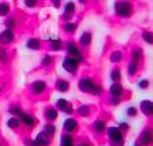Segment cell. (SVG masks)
Wrapping results in <instances>:
<instances>
[{
    "label": "cell",
    "instance_id": "cell-1",
    "mask_svg": "<svg viewBox=\"0 0 153 146\" xmlns=\"http://www.w3.org/2000/svg\"><path fill=\"white\" fill-rule=\"evenodd\" d=\"M78 87H79L81 92L83 93H90L93 96H97L101 93V87H100L92 78H82L78 83Z\"/></svg>",
    "mask_w": 153,
    "mask_h": 146
},
{
    "label": "cell",
    "instance_id": "cell-2",
    "mask_svg": "<svg viewBox=\"0 0 153 146\" xmlns=\"http://www.w3.org/2000/svg\"><path fill=\"white\" fill-rule=\"evenodd\" d=\"M107 134H108V138L111 141L112 146H123L124 145V138H123V134L120 133L116 126H112V127H108Z\"/></svg>",
    "mask_w": 153,
    "mask_h": 146
},
{
    "label": "cell",
    "instance_id": "cell-3",
    "mask_svg": "<svg viewBox=\"0 0 153 146\" xmlns=\"http://www.w3.org/2000/svg\"><path fill=\"white\" fill-rule=\"evenodd\" d=\"M115 11L119 16H130L133 14V4L128 1H116L115 3Z\"/></svg>",
    "mask_w": 153,
    "mask_h": 146
},
{
    "label": "cell",
    "instance_id": "cell-4",
    "mask_svg": "<svg viewBox=\"0 0 153 146\" xmlns=\"http://www.w3.org/2000/svg\"><path fill=\"white\" fill-rule=\"evenodd\" d=\"M67 53L70 55V57H74V59H76V60H78V63H79V62H83L82 53H81L79 48L75 45V42H73V41L67 42Z\"/></svg>",
    "mask_w": 153,
    "mask_h": 146
},
{
    "label": "cell",
    "instance_id": "cell-5",
    "mask_svg": "<svg viewBox=\"0 0 153 146\" xmlns=\"http://www.w3.org/2000/svg\"><path fill=\"white\" fill-rule=\"evenodd\" d=\"M63 68L67 71V73H70V74L76 73V70H78V60L74 59V57L67 56L66 59L63 60Z\"/></svg>",
    "mask_w": 153,
    "mask_h": 146
},
{
    "label": "cell",
    "instance_id": "cell-6",
    "mask_svg": "<svg viewBox=\"0 0 153 146\" xmlns=\"http://www.w3.org/2000/svg\"><path fill=\"white\" fill-rule=\"evenodd\" d=\"M78 130V122L75 120L74 118H68L64 120L63 123V131L66 134H73Z\"/></svg>",
    "mask_w": 153,
    "mask_h": 146
},
{
    "label": "cell",
    "instance_id": "cell-7",
    "mask_svg": "<svg viewBox=\"0 0 153 146\" xmlns=\"http://www.w3.org/2000/svg\"><path fill=\"white\" fill-rule=\"evenodd\" d=\"M16 118L19 119V122H21V123L25 124L26 127H29V128L34 127V126H36V119H34V116H32V115L25 113V112H21Z\"/></svg>",
    "mask_w": 153,
    "mask_h": 146
},
{
    "label": "cell",
    "instance_id": "cell-8",
    "mask_svg": "<svg viewBox=\"0 0 153 146\" xmlns=\"http://www.w3.org/2000/svg\"><path fill=\"white\" fill-rule=\"evenodd\" d=\"M152 143V128L150 127H145L143 131L140 135V145L142 146H150Z\"/></svg>",
    "mask_w": 153,
    "mask_h": 146
},
{
    "label": "cell",
    "instance_id": "cell-9",
    "mask_svg": "<svg viewBox=\"0 0 153 146\" xmlns=\"http://www.w3.org/2000/svg\"><path fill=\"white\" fill-rule=\"evenodd\" d=\"M56 109H60L62 112H64V113H67V115H71V113H73V111H74L73 105L67 101V100H64V99H59V100H57Z\"/></svg>",
    "mask_w": 153,
    "mask_h": 146
},
{
    "label": "cell",
    "instance_id": "cell-10",
    "mask_svg": "<svg viewBox=\"0 0 153 146\" xmlns=\"http://www.w3.org/2000/svg\"><path fill=\"white\" fill-rule=\"evenodd\" d=\"M75 14V4L73 1H68L64 6V13H63V18L66 22H70V19L73 18V15Z\"/></svg>",
    "mask_w": 153,
    "mask_h": 146
},
{
    "label": "cell",
    "instance_id": "cell-11",
    "mask_svg": "<svg viewBox=\"0 0 153 146\" xmlns=\"http://www.w3.org/2000/svg\"><path fill=\"white\" fill-rule=\"evenodd\" d=\"M14 41V33L13 30H10V29H6L3 32L0 33V42L3 45H8Z\"/></svg>",
    "mask_w": 153,
    "mask_h": 146
},
{
    "label": "cell",
    "instance_id": "cell-12",
    "mask_svg": "<svg viewBox=\"0 0 153 146\" xmlns=\"http://www.w3.org/2000/svg\"><path fill=\"white\" fill-rule=\"evenodd\" d=\"M34 142L37 146H49L51 145V138L48 137V135H45L44 133H38L37 137L34 138Z\"/></svg>",
    "mask_w": 153,
    "mask_h": 146
},
{
    "label": "cell",
    "instance_id": "cell-13",
    "mask_svg": "<svg viewBox=\"0 0 153 146\" xmlns=\"http://www.w3.org/2000/svg\"><path fill=\"white\" fill-rule=\"evenodd\" d=\"M47 89V83L44 81H36L32 83V93L33 94H41Z\"/></svg>",
    "mask_w": 153,
    "mask_h": 146
},
{
    "label": "cell",
    "instance_id": "cell-14",
    "mask_svg": "<svg viewBox=\"0 0 153 146\" xmlns=\"http://www.w3.org/2000/svg\"><path fill=\"white\" fill-rule=\"evenodd\" d=\"M109 92H111L112 97H120V96L123 94L124 89H123V86H122L119 82H114L111 85V87H109Z\"/></svg>",
    "mask_w": 153,
    "mask_h": 146
},
{
    "label": "cell",
    "instance_id": "cell-15",
    "mask_svg": "<svg viewBox=\"0 0 153 146\" xmlns=\"http://www.w3.org/2000/svg\"><path fill=\"white\" fill-rule=\"evenodd\" d=\"M140 108L146 116H150V115H152V109H153L152 101H150V100H143V101H141L140 102Z\"/></svg>",
    "mask_w": 153,
    "mask_h": 146
},
{
    "label": "cell",
    "instance_id": "cell-16",
    "mask_svg": "<svg viewBox=\"0 0 153 146\" xmlns=\"http://www.w3.org/2000/svg\"><path fill=\"white\" fill-rule=\"evenodd\" d=\"M45 119H47L49 123L55 122L57 119V109L53 108V107H48V108L45 109Z\"/></svg>",
    "mask_w": 153,
    "mask_h": 146
},
{
    "label": "cell",
    "instance_id": "cell-17",
    "mask_svg": "<svg viewBox=\"0 0 153 146\" xmlns=\"http://www.w3.org/2000/svg\"><path fill=\"white\" fill-rule=\"evenodd\" d=\"M60 146H75L74 138L71 134H66L63 133L60 137Z\"/></svg>",
    "mask_w": 153,
    "mask_h": 146
},
{
    "label": "cell",
    "instance_id": "cell-18",
    "mask_svg": "<svg viewBox=\"0 0 153 146\" xmlns=\"http://www.w3.org/2000/svg\"><path fill=\"white\" fill-rule=\"evenodd\" d=\"M79 44L82 47H89L92 44V33L90 32H85L79 38Z\"/></svg>",
    "mask_w": 153,
    "mask_h": 146
},
{
    "label": "cell",
    "instance_id": "cell-19",
    "mask_svg": "<svg viewBox=\"0 0 153 146\" xmlns=\"http://www.w3.org/2000/svg\"><path fill=\"white\" fill-rule=\"evenodd\" d=\"M42 133H44L45 135H48L49 138H52L55 135V133H56V127H55L52 123H47V124H44V127H42Z\"/></svg>",
    "mask_w": 153,
    "mask_h": 146
},
{
    "label": "cell",
    "instance_id": "cell-20",
    "mask_svg": "<svg viewBox=\"0 0 153 146\" xmlns=\"http://www.w3.org/2000/svg\"><path fill=\"white\" fill-rule=\"evenodd\" d=\"M93 130H94L96 134H102L105 130H107V126L102 120H96L93 123Z\"/></svg>",
    "mask_w": 153,
    "mask_h": 146
},
{
    "label": "cell",
    "instance_id": "cell-21",
    "mask_svg": "<svg viewBox=\"0 0 153 146\" xmlns=\"http://www.w3.org/2000/svg\"><path fill=\"white\" fill-rule=\"evenodd\" d=\"M7 126L10 128H13V130H18L19 126H21V122H19V119L16 116H13V118H10L7 120Z\"/></svg>",
    "mask_w": 153,
    "mask_h": 146
},
{
    "label": "cell",
    "instance_id": "cell-22",
    "mask_svg": "<svg viewBox=\"0 0 153 146\" xmlns=\"http://www.w3.org/2000/svg\"><path fill=\"white\" fill-rule=\"evenodd\" d=\"M26 45H27V48L34 49V51H37V49H40V48H41L40 40H37V38H29L27 42H26Z\"/></svg>",
    "mask_w": 153,
    "mask_h": 146
},
{
    "label": "cell",
    "instance_id": "cell-23",
    "mask_svg": "<svg viewBox=\"0 0 153 146\" xmlns=\"http://www.w3.org/2000/svg\"><path fill=\"white\" fill-rule=\"evenodd\" d=\"M49 48H51L52 51H60V49H63V42H62V40H59V38H56V40H51V42H49Z\"/></svg>",
    "mask_w": 153,
    "mask_h": 146
},
{
    "label": "cell",
    "instance_id": "cell-24",
    "mask_svg": "<svg viewBox=\"0 0 153 146\" xmlns=\"http://www.w3.org/2000/svg\"><path fill=\"white\" fill-rule=\"evenodd\" d=\"M56 87H57L59 92H67L68 87H70V83L67 82V81H64V79H59L56 82Z\"/></svg>",
    "mask_w": 153,
    "mask_h": 146
},
{
    "label": "cell",
    "instance_id": "cell-25",
    "mask_svg": "<svg viewBox=\"0 0 153 146\" xmlns=\"http://www.w3.org/2000/svg\"><path fill=\"white\" fill-rule=\"evenodd\" d=\"M76 112H78V115H79L81 118H88L90 115V108L88 105H81L79 108L76 109Z\"/></svg>",
    "mask_w": 153,
    "mask_h": 146
},
{
    "label": "cell",
    "instance_id": "cell-26",
    "mask_svg": "<svg viewBox=\"0 0 153 146\" xmlns=\"http://www.w3.org/2000/svg\"><path fill=\"white\" fill-rule=\"evenodd\" d=\"M63 29L66 33H74L76 30V23L75 22H64Z\"/></svg>",
    "mask_w": 153,
    "mask_h": 146
},
{
    "label": "cell",
    "instance_id": "cell-27",
    "mask_svg": "<svg viewBox=\"0 0 153 146\" xmlns=\"http://www.w3.org/2000/svg\"><path fill=\"white\" fill-rule=\"evenodd\" d=\"M141 57H142V49H141V48H135V49L133 51V56H131V59H133V60H131V62L140 63Z\"/></svg>",
    "mask_w": 153,
    "mask_h": 146
},
{
    "label": "cell",
    "instance_id": "cell-28",
    "mask_svg": "<svg viewBox=\"0 0 153 146\" xmlns=\"http://www.w3.org/2000/svg\"><path fill=\"white\" fill-rule=\"evenodd\" d=\"M109 59H111L112 63H119V62H122V59H123V53H122L120 51H115V52H112Z\"/></svg>",
    "mask_w": 153,
    "mask_h": 146
},
{
    "label": "cell",
    "instance_id": "cell-29",
    "mask_svg": "<svg viewBox=\"0 0 153 146\" xmlns=\"http://www.w3.org/2000/svg\"><path fill=\"white\" fill-rule=\"evenodd\" d=\"M138 70V63H135V62H130V64H128V68H127V73L130 76H133L134 74L137 73Z\"/></svg>",
    "mask_w": 153,
    "mask_h": 146
},
{
    "label": "cell",
    "instance_id": "cell-30",
    "mask_svg": "<svg viewBox=\"0 0 153 146\" xmlns=\"http://www.w3.org/2000/svg\"><path fill=\"white\" fill-rule=\"evenodd\" d=\"M120 76H122V73L119 68H114L111 73V79L114 81V82H119L120 81Z\"/></svg>",
    "mask_w": 153,
    "mask_h": 146
},
{
    "label": "cell",
    "instance_id": "cell-31",
    "mask_svg": "<svg viewBox=\"0 0 153 146\" xmlns=\"http://www.w3.org/2000/svg\"><path fill=\"white\" fill-rule=\"evenodd\" d=\"M8 13H10V4L0 3V16H6Z\"/></svg>",
    "mask_w": 153,
    "mask_h": 146
},
{
    "label": "cell",
    "instance_id": "cell-32",
    "mask_svg": "<svg viewBox=\"0 0 153 146\" xmlns=\"http://www.w3.org/2000/svg\"><path fill=\"white\" fill-rule=\"evenodd\" d=\"M116 127H118L119 130H120V133L123 134V133H127L128 128H130V126H128V124L126 123V122H122V123H119L118 126H116Z\"/></svg>",
    "mask_w": 153,
    "mask_h": 146
},
{
    "label": "cell",
    "instance_id": "cell-33",
    "mask_svg": "<svg viewBox=\"0 0 153 146\" xmlns=\"http://www.w3.org/2000/svg\"><path fill=\"white\" fill-rule=\"evenodd\" d=\"M8 60V53H7L6 49H0V62L1 63H6Z\"/></svg>",
    "mask_w": 153,
    "mask_h": 146
},
{
    "label": "cell",
    "instance_id": "cell-34",
    "mask_svg": "<svg viewBox=\"0 0 153 146\" xmlns=\"http://www.w3.org/2000/svg\"><path fill=\"white\" fill-rule=\"evenodd\" d=\"M21 108H19L18 105H14V107H11V108H10V113L13 115V116H18L19 113H21Z\"/></svg>",
    "mask_w": 153,
    "mask_h": 146
},
{
    "label": "cell",
    "instance_id": "cell-35",
    "mask_svg": "<svg viewBox=\"0 0 153 146\" xmlns=\"http://www.w3.org/2000/svg\"><path fill=\"white\" fill-rule=\"evenodd\" d=\"M142 37H143V40H145L148 44H152V42H153V37H152V33H150V32H145L142 34Z\"/></svg>",
    "mask_w": 153,
    "mask_h": 146
},
{
    "label": "cell",
    "instance_id": "cell-36",
    "mask_svg": "<svg viewBox=\"0 0 153 146\" xmlns=\"http://www.w3.org/2000/svg\"><path fill=\"white\" fill-rule=\"evenodd\" d=\"M138 86H140L141 89H148V87H149V81L148 79H141L140 82H138Z\"/></svg>",
    "mask_w": 153,
    "mask_h": 146
},
{
    "label": "cell",
    "instance_id": "cell-37",
    "mask_svg": "<svg viewBox=\"0 0 153 146\" xmlns=\"http://www.w3.org/2000/svg\"><path fill=\"white\" fill-rule=\"evenodd\" d=\"M137 113H138V111L134 107H130V108H127V115L128 116H131V118H135L137 116Z\"/></svg>",
    "mask_w": 153,
    "mask_h": 146
},
{
    "label": "cell",
    "instance_id": "cell-38",
    "mask_svg": "<svg viewBox=\"0 0 153 146\" xmlns=\"http://www.w3.org/2000/svg\"><path fill=\"white\" fill-rule=\"evenodd\" d=\"M6 25H7V29H10V30H13L14 25H15V19L14 18H10L6 21Z\"/></svg>",
    "mask_w": 153,
    "mask_h": 146
},
{
    "label": "cell",
    "instance_id": "cell-39",
    "mask_svg": "<svg viewBox=\"0 0 153 146\" xmlns=\"http://www.w3.org/2000/svg\"><path fill=\"white\" fill-rule=\"evenodd\" d=\"M52 63V57L49 55H45L44 59H42V66H49Z\"/></svg>",
    "mask_w": 153,
    "mask_h": 146
},
{
    "label": "cell",
    "instance_id": "cell-40",
    "mask_svg": "<svg viewBox=\"0 0 153 146\" xmlns=\"http://www.w3.org/2000/svg\"><path fill=\"white\" fill-rule=\"evenodd\" d=\"M25 4H26V7H36L37 6V1L36 0H26Z\"/></svg>",
    "mask_w": 153,
    "mask_h": 146
},
{
    "label": "cell",
    "instance_id": "cell-41",
    "mask_svg": "<svg viewBox=\"0 0 153 146\" xmlns=\"http://www.w3.org/2000/svg\"><path fill=\"white\" fill-rule=\"evenodd\" d=\"M111 104L112 105H119V104H120V97H112V99H111Z\"/></svg>",
    "mask_w": 153,
    "mask_h": 146
},
{
    "label": "cell",
    "instance_id": "cell-42",
    "mask_svg": "<svg viewBox=\"0 0 153 146\" xmlns=\"http://www.w3.org/2000/svg\"><path fill=\"white\" fill-rule=\"evenodd\" d=\"M53 6L55 7H59V6H60V3H59V1H53Z\"/></svg>",
    "mask_w": 153,
    "mask_h": 146
},
{
    "label": "cell",
    "instance_id": "cell-43",
    "mask_svg": "<svg viewBox=\"0 0 153 146\" xmlns=\"http://www.w3.org/2000/svg\"><path fill=\"white\" fill-rule=\"evenodd\" d=\"M78 146H90V145H89V143H85V142H83V143H79Z\"/></svg>",
    "mask_w": 153,
    "mask_h": 146
},
{
    "label": "cell",
    "instance_id": "cell-44",
    "mask_svg": "<svg viewBox=\"0 0 153 146\" xmlns=\"http://www.w3.org/2000/svg\"><path fill=\"white\" fill-rule=\"evenodd\" d=\"M134 146H142V145H140V143H135V145H134Z\"/></svg>",
    "mask_w": 153,
    "mask_h": 146
},
{
    "label": "cell",
    "instance_id": "cell-45",
    "mask_svg": "<svg viewBox=\"0 0 153 146\" xmlns=\"http://www.w3.org/2000/svg\"><path fill=\"white\" fill-rule=\"evenodd\" d=\"M0 92H1V87H0Z\"/></svg>",
    "mask_w": 153,
    "mask_h": 146
},
{
    "label": "cell",
    "instance_id": "cell-46",
    "mask_svg": "<svg viewBox=\"0 0 153 146\" xmlns=\"http://www.w3.org/2000/svg\"><path fill=\"white\" fill-rule=\"evenodd\" d=\"M0 146H3V145H0Z\"/></svg>",
    "mask_w": 153,
    "mask_h": 146
}]
</instances>
